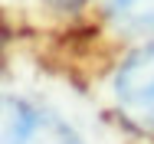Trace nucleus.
Instances as JSON below:
<instances>
[{
  "label": "nucleus",
  "instance_id": "obj_1",
  "mask_svg": "<svg viewBox=\"0 0 154 144\" xmlns=\"http://www.w3.org/2000/svg\"><path fill=\"white\" fill-rule=\"evenodd\" d=\"M0 144H79V138L56 115L17 95H0Z\"/></svg>",
  "mask_w": 154,
  "mask_h": 144
},
{
  "label": "nucleus",
  "instance_id": "obj_2",
  "mask_svg": "<svg viewBox=\"0 0 154 144\" xmlns=\"http://www.w3.org/2000/svg\"><path fill=\"white\" fill-rule=\"evenodd\" d=\"M115 102L134 128L154 134V43L128 56L115 72Z\"/></svg>",
  "mask_w": 154,
  "mask_h": 144
},
{
  "label": "nucleus",
  "instance_id": "obj_3",
  "mask_svg": "<svg viewBox=\"0 0 154 144\" xmlns=\"http://www.w3.org/2000/svg\"><path fill=\"white\" fill-rule=\"evenodd\" d=\"M108 13L122 33L154 43V0H108Z\"/></svg>",
  "mask_w": 154,
  "mask_h": 144
},
{
  "label": "nucleus",
  "instance_id": "obj_4",
  "mask_svg": "<svg viewBox=\"0 0 154 144\" xmlns=\"http://www.w3.org/2000/svg\"><path fill=\"white\" fill-rule=\"evenodd\" d=\"M49 7H56V10H75V7H82L85 0H46Z\"/></svg>",
  "mask_w": 154,
  "mask_h": 144
}]
</instances>
